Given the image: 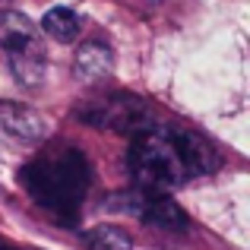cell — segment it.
<instances>
[{"instance_id":"obj_9","label":"cell","mask_w":250,"mask_h":250,"mask_svg":"<svg viewBox=\"0 0 250 250\" xmlns=\"http://www.w3.org/2000/svg\"><path fill=\"white\" fill-rule=\"evenodd\" d=\"M85 250H133V238L117 225H95L83 231Z\"/></svg>"},{"instance_id":"obj_1","label":"cell","mask_w":250,"mask_h":250,"mask_svg":"<svg viewBox=\"0 0 250 250\" xmlns=\"http://www.w3.org/2000/svg\"><path fill=\"white\" fill-rule=\"evenodd\" d=\"M215 165H219V155L203 136L184 127H168V124L146 127L130 140L127 149V168L136 187L162 190V193L209 174L215 171Z\"/></svg>"},{"instance_id":"obj_10","label":"cell","mask_w":250,"mask_h":250,"mask_svg":"<svg viewBox=\"0 0 250 250\" xmlns=\"http://www.w3.org/2000/svg\"><path fill=\"white\" fill-rule=\"evenodd\" d=\"M3 250H29V247H16V244H6Z\"/></svg>"},{"instance_id":"obj_3","label":"cell","mask_w":250,"mask_h":250,"mask_svg":"<svg viewBox=\"0 0 250 250\" xmlns=\"http://www.w3.org/2000/svg\"><path fill=\"white\" fill-rule=\"evenodd\" d=\"M0 51L6 54L13 76L22 85H38L48 70L42 32L29 16L16 10H0Z\"/></svg>"},{"instance_id":"obj_7","label":"cell","mask_w":250,"mask_h":250,"mask_svg":"<svg viewBox=\"0 0 250 250\" xmlns=\"http://www.w3.org/2000/svg\"><path fill=\"white\" fill-rule=\"evenodd\" d=\"M114 70V54L104 42H85L76 51V61H73V73L80 76L83 83H102L111 76Z\"/></svg>"},{"instance_id":"obj_4","label":"cell","mask_w":250,"mask_h":250,"mask_svg":"<svg viewBox=\"0 0 250 250\" xmlns=\"http://www.w3.org/2000/svg\"><path fill=\"white\" fill-rule=\"evenodd\" d=\"M80 121L92 124L102 130H114V133H127L133 140L146 127H152V111L143 98L130 95V92H108V95H95L76 108Z\"/></svg>"},{"instance_id":"obj_11","label":"cell","mask_w":250,"mask_h":250,"mask_svg":"<svg viewBox=\"0 0 250 250\" xmlns=\"http://www.w3.org/2000/svg\"><path fill=\"white\" fill-rule=\"evenodd\" d=\"M3 247H6V241H3V238H0V250H3Z\"/></svg>"},{"instance_id":"obj_2","label":"cell","mask_w":250,"mask_h":250,"mask_svg":"<svg viewBox=\"0 0 250 250\" xmlns=\"http://www.w3.org/2000/svg\"><path fill=\"white\" fill-rule=\"evenodd\" d=\"M19 184L32 203L61 222H73L92 184V168L85 155L70 143H51L19 171Z\"/></svg>"},{"instance_id":"obj_8","label":"cell","mask_w":250,"mask_h":250,"mask_svg":"<svg viewBox=\"0 0 250 250\" xmlns=\"http://www.w3.org/2000/svg\"><path fill=\"white\" fill-rule=\"evenodd\" d=\"M42 29H44L48 38H54V42H61V44H70L80 35V16H76L70 6H54V10L44 13Z\"/></svg>"},{"instance_id":"obj_5","label":"cell","mask_w":250,"mask_h":250,"mask_svg":"<svg viewBox=\"0 0 250 250\" xmlns=\"http://www.w3.org/2000/svg\"><path fill=\"white\" fill-rule=\"evenodd\" d=\"M117 200H111L108 206L117 212H130L136 219H143L146 225L155 228H168V231H187V212L171 200L162 190H146V187H133L127 193H114Z\"/></svg>"},{"instance_id":"obj_6","label":"cell","mask_w":250,"mask_h":250,"mask_svg":"<svg viewBox=\"0 0 250 250\" xmlns=\"http://www.w3.org/2000/svg\"><path fill=\"white\" fill-rule=\"evenodd\" d=\"M0 136H6L16 146H38L48 140V124L29 104L0 102Z\"/></svg>"}]
</instances>
